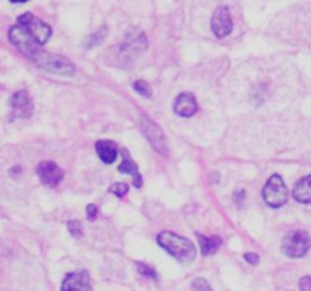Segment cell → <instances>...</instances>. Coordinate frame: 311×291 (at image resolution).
I'll use <instances>...</instances> for the list:
<instances>
[{
	"label": "cell",
	"instance_id": "6da1fadb",
	"mask_svg": "<svg viewBox=\"0 0 311 291\" xmlns=\"http://www.w3.org/2000/svg\"><path fill=\"white\" fill-rule=\"evenodd\" d=\"M157 241L164 250H167L176 261H179L183 264L191 262L196 256V249H194L193 243L188 238L181 236L178 233L163 231L157 235Z\"/></svg>",
	"mask_w": 311,
	"mask_h": 291
},
{
	"label": "cell",
	"instance_id": "7a4b0ae2",
	"mask_svg": "<svg viewBox=\"0 0 311 291\" xmlns=\"http://www.w3.org/2000/svg\"><path fill=\"white\" fill-rule=\"evenodd\" d=\"M9 41L32 62L43 54L41 44L31 35V32L20 23L9 29Z\"/></svg>",
	"mask_w": 311,
	"mask_h": 291
},
{
	"label": "cell",
	"instance_id": "3957f363",
	"mask_svg": "<svg viewBox=\"0 0 311 291\" xmlns=\"http://www.w3.org/2000/svg\"><path fill=\"white\" fill-rule=\"evenodd\" d=\"M263 199L272 208H281L289 200V190L279 175H273L269 177L263 188Z\"/></svg>",
	"mask_w": 311,
	"mask_h": 291
},
{
	"label": "cell",
	"instance_id": "277c9868",
	"mask_svg": "<svg viewBox=\"0 0 311 291\" xmlns=\"http://www.w3.org/2000/svg\"><path fill=\"white\" fill-rule=\"evenodd\" d=\"M311 247V236L305 231H290L282 240V252L289 258H302Z\"/></svg>",
	"mask_w": 311,
	"mask_h": 291
},
{
	"label": "cell",
	"instance_id": "5b68a950",
	"mask_svg": "<svg viewBox=\"0 0 311 291\" xmlns=\"http://www.w3.org/2000/svg\"><path fill=\"white\" fill-rule=\"evenodd\" d=\"M35 65H38L40 68L55 73V74H73L74 73V65L64 57L60 55H54V54H47L43 50V54L38 58L34 61Z\"/></svg>",
	"mask_w": 311,
	"mask_h": 291
},
{
	"label": "cell",
	"instance_id": "8992f818",
	"mask_svg": "<svg viewBox=\"0 0 311 291\" xmlns=\"http://www.w3.org/2000/svg\"><path fill=\"white\" fill-rule=\"evenodd\" d=\"M17 23L23 24V26L31 32V35H32L41 46L46 44V43L49 41L50 35H52L50 26H49L47 23L41 21L40 18H37L35 15H32L31 12H26V14L20 15L18 20H17Z\"/></svg>",
	"mask_w": 311,
	"mask_h": 291
},
{
	"label": "cell",
	"instance_id": "52a82bcc",
	"mask_svg": "<svg viewBox=\"0 0 311 291\" xmlns=\"http://www.w3.org/2000/svg\"><path fill=\"white\" fill-rule=\"evenodd\" d=\"M140 124H141V129H143L146 138L152 144V147L158 153L167 156V141H166V137H164L161 127L158 124H155L147 116H140Z\"/></svg>",
	"mask_w": 311,
	"mask_h": 291
},
{
	"label": "cell",
	"instance_id": "ba28073f",
	"mask_svg": "<svg viewBox=\"0 0 311 291\" xmlns=\"http://www.w3.org/2000/svg\"><path fill=\"white\" fill-rule=\"evenodd\" d=\"M211 29L216 37L225 38L232 32V18L226 6H219L211 18Z\"/></svg>",
	"mask_w": 311,
	"mask_h": 291
},
{
	"label": "cell",
	"instance_id": "9c48e42d",
	"mask_svg": "<svg viewBox=\"0 0 311 291\" xmlns=\"http://www.w3.org/2000/svg\"><path fill=\"white\" fill-rule=\"evenodd\" d=\"M11 108H12V118H28L32 116L34 105L28 91L24 90L17 91L11 97Z\"/></svg>",
	"mask_w": 311,
	"mask_h": 291
},
{
	"label": "cell",
	"instance_id": "30bf717a",
	"mask_svg": "<svg viewBox=\"0 0 311 291\" xmlns=\"http://www.w3.org/2000/svg\"><path fill=\"white\" fill-rule=\"evenodd\" d=\"M37 175L40 177V180L47 185V187H55L58 185L64 177L62 170L52 161H43L38 164L37 167Z\"/></svg>",
	"mask_w": 311,
	"mask_h": 291
},
{
	"label": "cell",
	"instance_id": "8fae6325",
	"mask_svg": "<svg viewBox=\"0 0 311 291\" xmlns=\"http://www.w3.org/2000/svg\"><path fill=\"white\" fill-rule=\"evenodd\" d=\"M61 291H93L90 285V276L87 272H74L65 275Z\"/></svg>",
	"mask_w": 311,
	"mask_h": 291
},
{
	"label": "cell",
	"instance_id": "7c38bea8",
	"mask_svg": "<svg viewBox=\"0 0 311 291\" xmlns=\"http://www.w3.org/2000/svg\"><path fill=\"white\" fill-rule=\"evenodd\" d=\"M173 110L179 117H193L197 113V102L191 93H183L176 97L173 103Z\"/></svg>",
	"mask_w": 311,
	"mask_h": 291
},
{
	"label": "cell",
	"instance_id": "4fadbf2b",
	"mask_svg": "<svg viewBox=\"0 0 311 291\" xmlns=\"http://www.w3.org/2000/svg\"><path fill=\"white\" fill-rule=\"evenodd\" d=\"M96 152H97L99 158L102 160V163L113 164L117 158L119 149H117L116 143L108 141V140H100L96 143Z\"/></svg>",
	"mask_w": 311,
	"mask_h": 291
},
{
	"label": "cell",
	"instance_id": "5bb4252c",
	"mask_svg": "<svg viewBox=\"0 0 311 291\" xmlns=\"http://www.w3.org/2000/svg\"><path fill=\"white\" fill-rule=\"evenodd\" d=\"M122 155H123V158H122V164L119 166V172H120V173H126V175L132 176L134 185H135L137 188H140L143 179H141V175H140V172H138L137 164L132 161V158L129 156V152H127L126 149H122Z\"/></svg>",
	"mask_w": 311,
	"mask_h": 291
},
{
	"label": "cell",
	"instance_id": "9a60e30c",
	"mask_svg": "<svg viewBox=\"0 0 311 291\" xmlns=\"http://www.w3.org/2000/svg\"><path fill=\"white\" fill-rule=\"evenodd\" d=\"M293 197L301 203H311V175L302 177L295 185Z\"/></svg>",
	"mask_w": 311,
	"mask_h": 291
},
{
	"label": "cell",
	"instance_id": "2e32d148",
	"mask_svg": "<svg viewBox=\"0 0 311 291\" xmlns=\"http://www.w3.org/2000/svg\"><path fill=\"white\" fill-rule=\"evenodd\" d=\"M197 240H199V246H200V252L205 256L213 255L222 244V238L220 236H203L202 233H196Z\"/></svg>",
	"mask_w": 311,
	"mask_h": 291
},
{
	"label": "cell",
	"instance_id": "e0dca14e",
	"mask_svg": "<svg viewBox=\"0 0 311 291\" xmlns=\"http://www.w3.org/2000/svg\"><path fill=\"white\" fill-rule=\"evenodd\" d=\"M135 266H137V270H138L141 275H144V276H147V278H150V279H153V281L158 279V273L153 270V267L146 266V264H143V262H135Z\"/></svg>",
	"mask_w": 311,
	"mask_h": 291
},
{
	"label": "cell",
	"instance_id": "ac0fdd59",
	"mask_svg": "<svg viewBox=\"0 0 311 291\" xmlns=\"http://www.w3.org/2000/svg\"><path fill=\"white\" fill-rule=\"evenodd\" d=\"M134 90L140 96H144V97H150L152 96V90H150V87L144 81H135L134 82Z\"/></svg>",
	"mask_w": 311,
	"mask_h": 291
},
{
	"label": "cell",
	"instance_id": "d6986e66",
	"mask_svg": "<svg viewBox=\"0 0 311 291\" xmlns=\"http://www.w3.org/2000/svg\"><path fill=\"white\" fill-rule=\"evenodd\" d=\"M107 34H108V29H107L105 26H102V28H100V31L91 37V40H90V43H88V47H93V46L100 44V43L105 40V35H107Z\"/></svg>",
	"mask_w": 311,
	"mask_h": 291
},
{
	"label": "cell",
	"instance_id": "ffe728a7",
	"mask_svg": "<svg viewBox=\"0 0 311 291\" xmlns=\"http://www.w3.org/2000/svg\"><path fill=\"white\" fill-rule=\"evenodd\" d=\"M127 190H129V187H127L126 183H123V182H117V183L111 185L110 193H113V194L117 196V197H123L124 194H127Z\"/></svg>",
	"mask_w": 311,
	"mask_h": 291
},
{
	"label": "cell",
	"instance_id": "44dd1931",
	"mask_svg": "<svg viewBox=\"0 0 311 291\" xmlns=\"http://www.w3.org/2000/svg\"><path fill=\"white\" fill-rule=\"evenodd\" d=\"M191 288L194 291H213L210 284L203 279V278H196L191 284Z\"/></svg>",
	"mask_w": 311,
	"mask_h": 291
},
{
	"label": "cell",
	"instance_id": "7402d4cb",
	"mask_svg": "<svg viewBox=\"0 0 311 291\" xmlns=\"http://www.w3.org/2000/svg\"><path fill=\"white\" fill-rule=\"evenodd\" d=\"M67 226H68V231L71 233V236H74V238H81V236H82L81 223H79L77 220H71V222H68Z\"/></svg>",
	"mask_w": 311,
	"mask_h": 291
},
{
	"label": "cell",
	"instance_id": "603a6c76",
	"mask_svg": "<svg viewBox=\"0 0 311 291\" xmlns=\"http://www.w3.org/2000/svg\"><path fill=\"white\" fill-rule=\"evenodd\" d=\"M87 217H88L90 222L96 220V217H97V208H96V205L90 203V205L87 206Z\"/></svg>",
	"mask_w": 311,
	"mask_h": 291
},
{
	"label": "cell",
	"instance_id": "cb8c5ba5",
	"mask_svg": "<svg viewBox=\"0 0 311 291\" xmlns=\"http://www.w3.org/2000/svg\"><path fill=\"white\" fill-rule=\"evenodd\" d=\"M299 288H301V291H311V276H305L301 279Z\"/></svg>",
	"mask_w": 311,
	"mask_h": 291
},
{
	"label": "cell",
	"instance_id": "d4e9b609",
	"mask_svg": "<svg viewBox=\"0 0 311 291\" xmlns=\"http://www.w3.org/2000/svg\"><path fill=\"white\" fill-rule=\"evenodd\" d=\"M245 259L248 261L249 264H252V266H255V264L260 262V258H258L256 253H246V255H245Z\"/></svg>",
	"mask_w": 311,
	"mask_h": 291
},
{
	"label": "cell",
	"instance_id": "484cf974",
	"mask_svg": "<svg viewBox=\"0 0 311 291\" xmlns=\"http://www.w3.org/2000/svg\"><path fill=\"white\" fill-rule=\"evenodd\" d=\"M11 3H26L28 0H9Z\"/></svg>",
	"mask_w": 311,
	"mask_h": 291
}]
</instances>
